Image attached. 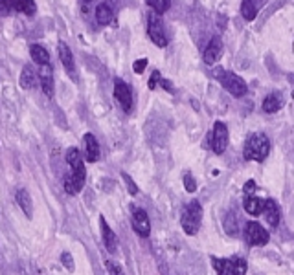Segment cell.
Segmentation results:
<instances>
[{"label": "cell", "mask_w": 294, "mask_h": 275, "mask_svg": "<svg viewBox=\"0 0 294 275\" xmlns=\"http://www.w3.org/2000/svg\"><path fill=\"white\" fill-rule=\"evenodd\" d=\"M67 161H68V165H70V169H72V171H79V169H85L83 156H81V153H79V149H77V147H70V149H68Z\"/></svg>", "instance_id": "23"}, {"label": "cell", "mask_w": 294, "mask_h": 275, "mask_svg": "<svg viewBox=\"0 0 294 275\" xmlns=\"http://www.w3.org/2000/svg\"><path fill=\"white\" fill-rule=\"evenodd\" d=\"M145 2H147V6H149L155 13H158V15L166 13L167 9H169V6H171V0H145Z\"/></svg>", "instance_id": "26"}, {"label": "cell", "mask_w": 294, "mask_h": 275, "mask_svg": "<svg viewBox=\"0 0 294 275\" xmlns=\"http://www.w3.org/2000/svg\"><path fill=\"white\" fill-rule=\"evenodd\" d=\"M15 198H17L19 207L24 211V215H26L28 218H31V216H33V202H31L30 193L26 191V189H19L15 195Z\"/></svg>", "instance_id": "18"}, {"label": "cell", "mask_w": 294, "mask_h": 275, "mask_svg": "<svg viewBox=\"0 0 294 275\" xmlns=\"http://www.w3.org/2000/svg\"><path fill=\"white\" fill-rule=\"evenodd\" d=\"M99 228H101V238H103V244H105L107 252L113 253V255L118 253V238H116L113 229L109 228V224H107L103 215L99 216Z\"/></svg>", "instance_id": "10"}, {"label": "cell", "mask_w": 294, "mask_h": 275, "mask_svg": "<svg viewBox=\"0 0 294 275\" xmlns=\"http://www.w3.org/2000/svg\"><path fill=\"white\" fill-rule=\"evenodd\" d=\"M114 98L120 103L123 112H131V108H133V94H131V88L120 79L114 81Z\"/></svg>", "instance_id": "7"}, {"label": "cell", "mask_w": 294, "mask_h": 275, "mask_svg": "<svg viewBox=\"0 0 294 275\" xmlns=\"http://www.w3.org/2000/svg\"><path fill=\"white\" fill-rule=\"evenodd\" d=\"M269 153H271V139L261 132H256L247 139L243 156H245V160L250 161H265Z\"/></svg>", "instance_id": "1"}, {"label": "cell", "mask_w": 294, "mask_h": 275, "mask_svg": "<svg viewBox=\"0 0 294 275\" xmlns=\"http://www.w3.org/2000/svg\"><path fill=\"white\" fill-rule=\"evenodd\" d=\"M6 4L8 11H19V13H24V15H35L37 11V6L33 0H2Z\"/></svg>", "instance_id": "12"}, {"label": "cell", "mask_w": 294, "mask_h": 275, "mask_svg": "<svg viewBox=\"0 0 294 275\" xmlns=\"http://www.w3.org/2000/svg\"><path fill=\"white\" fill-rule=\"evenodd\" d=\"M213 268L217 270V275H235L230 259H213Z\"/></svg>", "instance_id": "25"}, {"label": "cell", "mask_w": 294, "mask_h": 275, "mask_svg": "<svg viewBox=\"0 0 294 275\" xmlns=\"http://www.w3.org/2000/svg\"><path fill=\"white\" fill-rule=\"evenodd\" d=\"M184 187H186V191H188V193H195L197 191L195 178L189 175V173H186V175H184Z\"/></svg>", "instance_id": "31"}, {"label": "cell", "mask_w": 294, "mask_h": 275, "mask_svg": "<svg viewBox=\"0 0 294 275\" xmlns=\"http://www.w3.org/2000/svg\"><path fill=\"white\" fill-rule=\"evenodd\" d=\"M243 191H245V195H247V196H250V195H254V191H256V182H254V180H249V182L245 183Z\"/></svg>", "instance_id": "35"}, {"label": "cell", "mask_w": 294, "mask_h": 275, "mask_svg": "<svg viewBox=\"0 0 294 275\" xmlns=\"http://www.w3.org/2000/svg\"><path fill=\"white\" fill-rule=\"evenodd\" d=\"M85 178H87V171L79 169V171H70V175L65 178V191L70 195H77L83 189Z\"/></svg>", "instance_id": "9"}, {"label": "cell", "mask_w": 294, "mask_h": 275, "mask_svg": "<svg viewBox=\"0 0 294 275\" xmlns=\"http://www.w3.org/2000/svg\"><path fill=\"white\" fill-rule=\"evenodd\" d=\"M19 83H21V86H23L24 90H30V88H33L37 84V74L33 72L31 66H24L23 72H21Z\"/></svg>", "instance_id": "21"}, {"label": "cell", "mask_w": 294, "mask_h": 275, "mask_svg": "<svg viewBox=\"0 0 294 275\" xmlns=\"http://www.w3.org/2000/svg\"><path fill=\"white\" fill-rule=\"evenodd\" d=\"M133 229L143 238L149 237V233H151L149 216H147V213H145L143 209H140V207H136L135 211H133Z\"/></svg>", "instance_id": "8"}, {"label": "cell", "mask_w": 294, "mask_h": 275, "mask_svg": "<svg viewBox=\"0 0 294 275\" xmlns=\"http://www.w3.org/2000/svg\"><path fill=\"white\" fill-rule=\"evenodd\" d=\"M147 33H149V39L157 46H160V48H166L167 46V35L166 30H164V22H162L158 13H155V11L149 13V17H147Z\"/></svg>", "instance_id": "4"}, {"label": "cell", "mask_w": 294, "mask_h": 275, "mask_svg": "<svg viewBox=\"0 0 294 275\" xmlns=\"http://www.w3.org/2000/svg\"><path fill=\"white\" fill-rule=\"evenodd\" d=\"M225 228L230 235H235V231H237V216L234 213H228L226 215V220H225Z\"/></svg>", "instance_id": "28"}, {"label": "cell", "mask_w": 294, "mask_h": 275, "mask_svg": "<svg viewBox=\"0 0 294 275\" xmlns=\"http://www.w3.org/2000/svg\"><path fill=\"white\" fill-rule=\"evenodd\" d=\"M263 213H265V220L271 228H276L279 224V218H281V213H279V207L274 200H267L263 207Z\"/></svg>", "instance_id": "15"}, {"label": "cell", "mask_w": 294, "mask_h": 275, "mask_svg": "<svg viewBox=\"0 0 294 275\" xmlns=\"http://www.w3.org/2000/svg\"><path fill=\"white\" fill-rule=\"evenodd\" d=\"M107 270H109V274L111 275H125L123 274V270H121L116 262H113V260H107Z\"/></svg>", "instance_id": "32"}, {"label": "cell", "mask_w": 294, "mask_h": 275, "mask_svg": "<svg viewBox=\"0 0 294 275\" xmlns=\"http://www.w3.org/2000/svg\"><path fill=\"white\" fill-rule=\"evenodd\" d=\"M61 262H63V266L67 268L68 272H74V270H76V264H74V257H72V253H68V252L61 253Z\"/></svg>", "instance_id": "29"}, {"label": "cell", "mask_w": 294, "mask_h": 275, "mask_svg": "<svg viewBox=\"0 0 294 275\" xmlns=\"http://www.w3.org/2000/svg\"><path fill=\"white\" fill-rule=\"evenodd\" d=\"M245 238L250 246H265L269 242V233L265 231L263 226H259L257 222H247L245 226Z\"/></svg>", "instance_id": "6"}, {"label": "cell", "mask_w": 294, "mask_h": 275, "mask_svg": "<svg viewBox=\"0 0 294 275\" xmlns=\"http://www.w3.org/2000/svg\"><path fill=\"white\" fill-rule=\"evenodd\" d=\"M265 0H243L241 2V15L245 20H254Z\"/></svg>", "instance_id": "16"}, {"label": "cell", "mask_w": 294, "mask_h": 275, "mask_svg": "<svg viewBox=\"0 0 294 275\" xmlns=\"http://www.w3.org/2000/svg\"><path fill=\"white\" fill-rule=\"evenodd\" d=\"M113 9L109 8L107 4H99L98 8H96V20H98V24H101V26H107V24L113 22Z\"/></svg>", "instance_id": "24"}, {"label": "cell", "mask_w": 294, "mask_h": 275, "mask_svg": "<svg viewBox=\"0 0 294 275\" xmlns=\"http://www.w3.org/2000/svg\"><path fill=\"white\" fill-rule=\"evenodd\" d=\"M59 59L63 62V66L67 70V74L74 81H77V74H76V61H74V55H72V50L68 48V44L61 42L59 44Z\"/></svg>", "instance_id": "11"}, {"label": "cell", "mask_w": 294, "mask_h": 275, "mask_svg": "<svg viewBox=\"0 0 294 275\" xmlns=\"http://www.w3.org/2000/svg\"><path fill=\"white\" fill-rule=\"evenodd\" d=\"M263 207H265V200L257 198L254 195H250V196L245 198V211L249 215H252V216H257V215L263 213Z\"/></svg>", "instance_id": "19"}, {"label": "cell", "mask_w": 294, "mask_h": 275, "mask_svg": "<svg viewBox=\"0 0 294 275\" xmlns=\"http://www.w3.org/2000/svg\"><path fill=\"white\" fill-rule=\"evenodd\" d=\"M213 76L217 77L219 83L226 88V92H230V94L235 96V98H241V96H245V94L249 92V86H247V83L243 81V77H239L237 74H234V72L215 70Z\"/></svg>", "instance_id": "3"}, {"label": "cell", "mask_w": 294, "mask_h": 275, "mask_svg": "<svg viewBox=\"0 0 294 275\" xmlns=\"http://www.w3.org/2000/svg\"><path fill=\"white\" fill-rule=\"evenodd\" d=\"M145 68H147V59H138V61H135V64H133L135 74H143Z\"/></svg>", "instance_id": "34"}, {"label": "cell", "mask_w": 294, "mask_h": 275, "mask_svg": "<svg viewBox=\"0 0 294 275\" xmlns=\"http://www.w3.org/2000/svg\"><path fill=\"white\" fill-rule=\"evenodd\" d=\"M121 176H123V182H125V185H127V191L135 196V195H138V185L135 183V180H133V176H129L127 173H121Z\"/></svg>", "instance_id": "30"}, {"label": "cell", "mask_w": 294, "mask_h": 275, "mask_svg": "<svg viewBox=\"0 0 294 275\" xmlns=\"http://www.w3.org/2000/svg\"><path fill=\"white\" fill-rule=\"evenodd\" d=\"M160 84H162V86H164L167 92H173V86H171V83H169V81H166V79H162V81H160Z\"/></svg>", "instance_id": "36"}, {"label": "cell", "mask_w": 294, "mask_h": 275, "mask_svg": "<svg viewBox=\"0 0 294 275\" xmlns=\"http://www.w3.org/2000/svg\"><path fill=\"white\" fill-rule=\"evenodd\" d=\"M232 262V270H234L235 275H247V270H249V264H247V260L245 259H230Z\"/></svg>", "instance_id": "27"}, {"label": "cell", "mask_w": 294, "mask_h": 275, "mask_svg": "<svg viewBox=\"0 0 294 275\" xmlns=\"http://www.w3.org/2000/svg\"><path fill=\"white\" fill-rule=\"evenodd\" d=\"M293 98H294V92H293Z\"/></svg>", "instance_id": "37"}, {"label": "cell", "mask_w": 294, "mask_h": 275, "mask_svg": "<svg viewBox=\"0 0 294 275\" xmlns=\"http://www.w3.org/2000/svg\"><path fill=\"white\" fill-rule=\"evenodd\" d=\"M160 81H162V76H160L158 70H155V72L151 74V79H149V88H151V90H155V88H157V86L160 84Z\"/></svg>", "instance_id": "33"}, {"label": "cell", "mask_w": 294, "mask_h": 275, "mask_svg": "<svg viewBox=\"0 0 294 275\" xmlns=\"http://www.w3.org/2000/svg\"><path fill=\"white\" fill-rule=\"evenodd\" d=\"M221 52H223V40H221V37H213L204 50V62L213 64L221 57Z\"/></svg>", "instance_id": "14"}, {"label": "cell", "mask_w": 294, "mask_h": 275, "mask_svg": "<svg viewBox=\"0 0 294 275\" xmlns=\"http://www.w3.org/2000/svg\"><path fill=\"white\" fill-rule=\"evenodd\" d=\"M210 145L215 154H223L228 147V127L223 121H215L210 134Z\"/></svg>", "instance_id": "5"}, {"label": "cell", "mask_w": 294, "mask_h": 275, "mask_svg": "<svg viewBox=\"0 0 294 275\" xmlns=\"http://www.w3.org/2000/svg\"><path fill=\"white\" fill-rule=\"evenodd\" d=\"M87 2H90V0H87Z\"/></svg>", "instance_id": "38"}, {"label": "cell", "mask_w": 294, "mask_h": 275, "mask_svg": "<svg viewBox=\"0 0 294 275\" xmlns=\"http://www.w3.org/2000/svg\"><path fill=\"white\" fill-rule=\"evenodd\" d=\"M83 143H85V158H87V161H98L99 158L98 139L92 136V134H85Z\"/></svg>", "instance_id": "17"}, {"label": "cell", "mask_w": 294, "mask_h": 275, "mask_svg": "<svg viewBox=\"0 0 294 275\" xmlns=\"http://www.w3.org/2000/svg\"><path fill=\"white\" fill-rule=\"evenodd\" d=\"M201 222H203V206L201 202H189L188 206L182 209L181 215V226L186 231V235H197L201 229Z\"/></svg>", "instance_id": "2"}, {"label": "cell", "mask_w": 294, "mask_h": 275, "mask_svg": "<svg viewBox=\"0 0 294 275\" xmlns=\"http://www.w3.org/2000/svg\"><path fill=\"white\" fill-rule=\"evenodd\" d=\"M263 112L267 114H274V112H278L279 108L283 107V99H281V96L278 94H271V96H267L263 99Z\"/></svg>", "instance_id": "22"}, {"label": "cell", "mask_w": 294, "mask_h": 275, "mask_svg": "<svg viewBox=\"0 0 294 275\" xmlns=\"http://www.w3.org/2000/svg\"><path fill=\"white\" fill-rule=\"evenodd\" d=\"M39 81H41V86L48 98L53 96V70L50 64H45L39 70Z\"/></svg>", "instance_id": "13"}, {"label": "cell", "mask_w": 294, "mask_h": 275, "mask_svg": "<svg viewBox=\"0 0 294 275\" xmlns=\"http://www.w3.org/2000/svg\"><path fill=\"white\" fill-rule=\"evenodd\" d=\"M30 55H31V59L37 62L39 66H45V64H50V54L46 52L45 46L33 44V46L30 48Z\"/></svg>", "instance_id": "20"}]
</instances>
